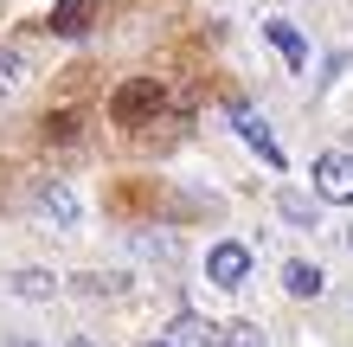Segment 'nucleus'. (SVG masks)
Segmentation results:
<instances>
[{
	"label": "nucleus",
	"instance_id": "nucleus-2",
	"mask_svg": "<svg viewBox=\"0 0 353 347\" xmlns=\"http://www.w3.org/2000/svg\"><path fill=\"white\" fill-rule=\"evenodd\" d=\"M205 277H212L219 290H244V283H251V251H244L238 238L212 244V251H205Z\"/></svg>",
	"mask_w": 353,
	"mask_h": 347
},
{
	"label": "nucleus",
	"instance_id": "nucleus-12",
	"mask_svg": "<svg viewBox=\"0 0 353 347\" xmlns=\"http://www.w3.org/2000/svg\"><path fill=\"white\" fill-rule=\"evenodd\" d=\"M46 135H52V141H71V135H77V116H71V110L46 116Z\"/></svg>",
	"mask_w": 353,
	"mask_h": 347
},
{
	"label": "nucleus",
	"instance_id": "nucleus-11",
	"mask_svg": "<svg viewBox=\"0 0 353 347\" xmlns=\"http://www.w3.org/2000/svg\"><path fill=\"white\" fill-rule=\"evenodd\" d=\"M19 71H26V58H19L13 46H0V90H13V84H19Z\"/></svg>",
	"mask_w": 353,
	"mask_h": 347
},
{
	"label": "nucleus",
	"instance_id": "nucleus-13",
	"mask_svg": "<svg viewBox=\"0 0 353 347\" xmlns=\"http://www.w3.org/2000/svg\"><path fill=\"white\" fill-rule=\"evenodd\" d=\"M148 347H174V341H148Z\"/></svg>",
	"mask_w": 353,
	"mask_h": 347
},
{
	"label": "nucleus",
	"instance_id": "nucleus-5",
	"mask_svg": "<svg viewBox=\"0 0 353 347\" xmlns=\"http://www.w3.org/2000/svg\"><path fill=\"white\" fill-rule=\"evenodd\" d=\"M39 212H46L58 232H71L77 219H84V206H77V193L65 187V180H46V187H39Z\"/></svg>",
	"mask_w": 353,
	"mask_h": 347
},
{
	"label": "nucleus",
	"instance_id": "nucleus-6",
	"mask_svg": "<svg viewBox=\"0 0 353 347\" xmlns=\"http://www.w3.org/2000/svg\"><path fill=\"white\" fill-rule=\"evenodd\" d=\"M90 19H97V0H58L46 26H52L58 39H84V32H90Z\"/></svg>",
	"mask_w": 353,
	"mask_h": 347
},
{
	"label": "nucleus",
	"instance_id": "nucleus-14",
	"mask_svg": "<svg viewBox=\"0 0 353 347\" xmlns=\"http://www.w3.org/2000/svg\"><path fill=\"white\" fill-rule=\"evenodd\" d=\"M71 347H90V341H71Z\"/></svg>",
	"mask_w": 353,
	"mask_h": 347
},
{
	"label": "nucleus",
	"instance_id": "nucleus-8",
	"mask_svg": "<svg viewBox=\"0 0 353 347\" xmlns=\"http://www.w3.org/2000/svg\"><path fill=\"white\" fill-rule=\"evenodd\" d=\"M283 290H289V296H302V302H308V296H321V270H315L308 257H289V264H283Z\"/></svg>",
	"mask_w": 353,
	"mask_h": 347
},
{
	"label": "nucleus",
	"instance_id": "nucleus-4",
	"mask_svg": "<svg viewBox=\"0 0 353 347\" xmlns=\"http://www.w3.org/2000/svg\"><path fill=\"white\" fill-rule=\"evenodd\" d=\"M315 193L321 199H334V206H353V155H321L315 161Z\"/></svg>",
	"mask_w": 353,
	"mask_h": 347
},
{
	"label": "nucleus",
	"instance_id": "nucleus-9",
	"mask_svg": "<svg viewBox=\"0 0 353 347\" xmlns=\"http://www.w3.org/2000/svg\"><path fill=\"white\" fill-rule=\"evenodd\" d=\"M52 290H58V283H52L46 270H19V277H13V296H32V302H46Z\"/></svg>",
	"mask_w": 353,
	"mask_h": 347
},
{
	"label": "nucleus",
	"instance_id": "nucleus-3",
	"mask_svg": "<svg viewBox=\"0 0 353 347\" xmlns=\"http://www.w3.org/2000/svg\"><path fill=\"white\" fill-rule=\"evenodd\" d=\"M232 129H238L244 141H251V148H257V155H263V161H270V168H276V174L289 168V155H283V141L270 135V122H263V116H257L251 103H232Z\"/></svg>",
	"mask_w": 353,
	"mask_h": 347
},
{
	"label": "nucleus",
	"instance_id": "nucleus-10",
	"mask_svg": "<svg viewBox=\"0 0 353 347\" xmlns=\"http://www.w3.org/2000/svg\"><path fill=\"white\" fill-rule=\"evenodd\" d=\"M276 206H283V219H289V226H315V206H308L302 193H283Z\"/></svg>",
	"mask_w": 353,
	"mask_h": 347
},
{
	"label": "nucleus",
	"instance_id": "nucleus-1",
	"mask_svg": "<svg viewBox=\"0 0 353 347\" xmlns=\"http://www.w3.org/2000/svg\"><path fill=\"white\" fill-rule=\"evenodd\" d=\"M161 110H168V90H161L154 77H129V84H116V97H110V122H122V129H141V122H154Z\"/></svg>",
	"mask_w": 353,
	"mask_h": 347
},
{
	"label": "nucleus",
	"instance_id": "nucleus-15",
	"mask_svg": "<svg viewBox=\"0 0 353 347\" xmlns=\"http://www.w3.org/2000/svg\"><path fill=\"white\" fill-rule=\"evenodd\" d=\"M347 244H353V238H347Z\"/></svg>",
	"mask_w": 353,
	"mask_h": 347
},
{
	"label": "nucleus",
	"instance_id": "nucleus-7",
	"mask_svg": "<svg viewBox=\"0 0 353 347\" xmlns=\"http://www.w3.org/2000/svg\"><path fill=\"white\" fill-rule=\"evenodd\" d=\"M263 39H270V46H276L283 58H289V71H302V65H308V39H302L296 26H289V19H263Z\"/></svg>",
	"mask_w": 353,
	"mask_h": 347
}]
</instances>
